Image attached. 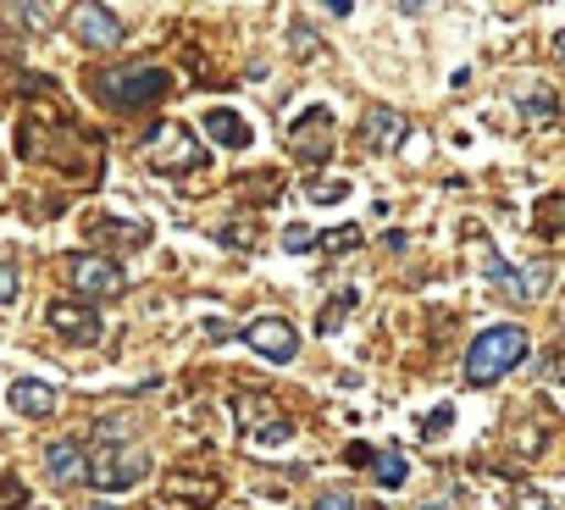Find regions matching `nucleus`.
<instances>
[{
  "label": "nucleus",
  "mask_w": 565,
  "mask_h": 510,
  "mask_svg": "<svg viewBox=\"0 0 565 510\" xmlns=\"http://www.w3.org/2000/svg\"><path fill=\"white\" fill-rule=\"evenodd\" d=\"M554 95H532V100H521V117H532V123H554Z\"/></svg>",
  "instance_id": "obj_22"
},
{
  "label": "nucleus",
  "mask_w": 565,
  "mask_h": 510,
  "mask_svg": "<svg viewBox=\"0 0 565 510\" xmlns=\"http://www.w3.org/2000/svg\"><path fill=\"white\" fill-rule=\"evenodd\" d=\"M249 438H255L260 449H266V444H289V438H295V422H282V416H277V422H266V427H255Z\"/></svg>",
  "instance_id": "obj_21"
},
{
  "label": "nucleus",
  "mask_w": 565,
  "mask_h": 510,
  "mask_svg": "<svg viewBox=\"0 0 565 510\" xmlns=\"http://www.w3.org/2000/svg\"><path fill=\"white\" fill-rule=\"evenodd\" d=\"M537 233L543 238H559V194H543L537 200Z\"/></svg>",
  "instance_id": "obj_19"
},
{
  "label": "nucleus",
  "mask_w": 565,
  "mask_h": 510,
  "mask_svg": "<svg viewBox=\"0 0 565 510\" xmlns=\"http://www.w3.org/2000/svg\"><path fill=\"white\" fill-rule=\"evenodd\" d=\"M394 139H399V117H394V111H372V117H366V145L383 150V145H394Z\"/></svg>",
  "instance_id": "obj_15"
},
{
  "label": "nucleus",
  "mask_w": 565,
  "mask_h": 510,
  "mask_svg": "<svg viewBox=\"0 0 565 510\" xmlns=\"http://www.w3.org/2000/svg\"><path fill=\"white\" fill-rule=\"evenodd\" d=\"M95 510H111V504H95Z\"/></svg>",
  "instance_id": "obj_32"
},
{
  "label": "nucleus",
  "mask_w": 565,
  "mask_h": 510,
  "mask_svg": "<svg viewBox=\"0 0 565 510\" xmlns=\"http://www.w3.org/2000/svg\"><path fill=\"white\" fill-rule=\"evenodd\" d=\"M73 284H78V295H89V300H111V295H122V267H111L106 255H78L73 262Z\"/></svg>",
  "instance_id": "obj_7"
},
{
  "label": "nucleus",
  "mask_w": 565,
  "mask_h": 510,
  "mask_svg": "<svg viewBox=\"0 0 565 510\" xmlns=\"http://www.w3.org/2000/svg\"><path fill=\"white\" fill-rule=\"evenodd\" d=\"M23 504H29L23 482H18V477H0V510H23Z\"/></svg>",
  "instance_id": "obj_25"
},
{
  "label": "nucleus",
  "mask_w": 565,
  "mask_h": 510,
  "mask_svg": "<svg viewBox=\"0 0 565 510\" xmlns=\"http://www.w3.org/2000/svg\"><path fill=\"white\" fill-rule=\"evenodd\" d=\"M372 466H377L372 477H377L383 488H399V482H405V455H399V449H383V455H372Z\"/></svg>",
  "instance_id": "obj_18"
},
{
  "label": "nucleus",
  "mask_w": 565,
  "mask_h": 510,
  "mask_svg": "<svg viewBox=\"0 0 565 510\" xmlns=\"http://www.w3.org/2000/svg\"><path fill=\"white\" fill-rule=\"evenodd\" d=\"M311 244H317L311 227H300V222H295V227H282V249H295V255H300V249H311Z\"/></svg>",
  "instance_id": "obj_26"
},
{
  "label": "nucleus",
  "mask_w": 565,
  "mask_h": 510,
  "mask_svg": "<svg viewBox=\"0 0 565 510\" xmlns=\"http://www.w3.org/2000/svg\"><path fill=\"white\" fill-rule=\"evenodd\" d=\"M12 411L18 416H51L56 411V389L40 383V378H23V383H12Z\"/></svg>",
  "instance_id": "obj_12"
},
{
  "label": "nucleus",
  "mask_w": 565,
  "mask_h": 510,
  "mask_svg": "<svg viewBox=\"0 0 565 510\" xmlns=\"http://www.w3.org/2000/svg\"><path fill=\"white\" fill-rule=\"evenodd\" d=\"M244 344H249L255 355L277 361V366H289V361L300 355V333H295V322H282V317H255V322L244 328Z\"/></svg>",
  "instance_id": "obj_4"
},
{
  "label": "nucleus",
  "mask_w": 565,
  "mask_h": 510,
  "mask_svg": "<svg viewBox=\"0 0 565 510\" xmlns=\"http://www.w3.org/2000/svg\"><path fill=\"white\" fill-rule=\"evenodd\" d=\"M233 411H238V422H244L249 433H255V422H260V416H271V422H277V411H271V400H266V394H238V400H233Z\"/></svg>",
  "instance_id": "obj_17"
},
{
  "label": "nucleus",
  "mask_w": 565,
  "mask_h": 510,
  "mask_svg": "<svg viewBox=\"0 0 565 510\" xmlns=\"http://www.w3.org/2000/svg\"><path fill=\"white\" fill-rule=\"evenodd\" d=\"M355 306H361V295H355V289H339V295L328 300V311H322V322H317V328H322V333H333V328H339Z\"/></svg>",
  "instance_id": "obj_16"
},
{
  "label": "nucleus",
  "mask_w": 565,
  "mask_h": 510,
  "mask_svg": "<svg viewBox=\"0 0 565 510\" xmlns=\"http://www.w3.org/2000/svg\"><path fill=\"white\" fill-rule=\"evenodd\" d=\"M194 161H205V150L194 145L189 128L167 123V128L150 134V167H156V172H183V167H194Z\"/></svg>",
  "instance_id": "obj_5"
},
{
  "label": "nucleus",
  "mask_w": 565,
  "mask_h": 510,
  "mask_svg": "<svg viewBox=\"0 0 565 510\" xmlns=\"http://www.w3.org/2000/svg\"><path fill=\"white\" fill-rule=\"evenodd\" d=\"M526 361V333L521 328H510V322H499V328H482L477 339H471V350H466V378L477 383V389H488V383H499L510 366H521Z\"/></svg>",
  "instance_id": "obj_1"
},
{
  "label": "nucleus",
  "mask_w": 565,
  "mask_h": 510,
  "mask_svg": "<svg viewBox=\"0 0 565 510\" xmlns=\"http://www.w3.org/2000/svg\"><path fill=\"white\" fill-rule=\"evenodd\" d=\"M216 244H233V249L255 244V222H222V227H216Z\"/></svg>",
  "instance_id": "obj_20"
},
{
  "label": "nucleus",
  "mask_w": 565,
  "mask_h": 510,
  "mask_svg": "<svg viewBox=\"0 0 565 510\" xmlns=\"http://www.w3.org/2000/svg\"><path fill=\"white\" fill-rule=\"evenodd\" d=\"M317 244H328V249H350V244H361V227H333V233H322Z\"/></svg>",
  "instance_id": "obj_27"
},
{
  "label": "nucleus",
  "mask_w": 565,
  "mask_h": 510,
  "mask_svg": "<svg viewBox=\"0 0 565 510\" xmlns=\"http://www.w3.org/2000/svg\"><path fill=\"white\" fill-rule=\"evenodd\" d=\"M317 510H361V504H355L350 493H322V499H317Z\"/></svg>",
  "instance_id": "obj_30"
},
{
  "label": "nucleus",
  "mask_w": 565,
  "mask_h": 510,
  "mask_svg": "<svg viewBox=\"0 0 565 510\" xmlns=\"http://www.w3.org/2000/svg\"><path fill=\"white\" fill-rule=\"evenodd\" d=\"M350 194V178H322V183H311V200H322V205H333V200H344Z\"/></svg>",
  "instance_id": "obj_23"
},
{
  "label": "nucleus",
  "mask_w": 565,
  "mask_h": 510,
  "mask_svg": "<svg viewBox=\"0 0 565 510\" xmlns=\"http://www.w3.org/2000/svg\"><path fill=\"white\" fill-rule=\"evenodd\" d=\"M449 422H455V405H438V411L427 416V427H422V433H427V438H444V433H449Z\"/></svg>",
  "instance_id": "obj_28"
},
{
  "label": "nucleus",
  "mask_w": 565,
  "mask_h": 510,
  "mask_svg": "<svg viewBox=\"0 0 565 510\" xmlns=\"http://www.w3.org/2000/svg\"><path fill=\"white\" fill-rule=\"evenodd\" d=\"M45 471H51L56 482H73V477L89 471V455H84L73 438H67V444H51V449H45Z\"/></svg>",
  "instance_id": "obj_13"
},
{
  "label": "nucleus",
  "mask_w": 565,
  "mask_h": 510,
  "mask_svg": "<svg viewBox=\"0 0 565 510\" xmlns=\"http://www.w3.org/2000/svg\"><path fill=\"white\" fill-rule=\"evenodd\" d=\"M344 460H350V466H366V460H372V449H366V444H350V449H344Z\"/></svg>",
  "instance_id": "obj_31"
},
{
  "label": "nucleus",
  "mask_w": 565,
  "mask_h": 510,
  "mask_svg": "<svg viewBox=\"0 0 565 510\" xmlns=\"http://www.w3.org/2000/svg\"><path fill=\"white\" fill-rule=\"evenodd\" d=\"M482 267H488V278L504 289V300H532V289H537V278H543V273H532V278H526V273H515L499 249H488V255H482Z\"/></svg>",
  "instance_id": "obj_11"
},
{
  "label": "nucleus",
  "mask_w": 565,
  "mask_h": 510,
  "mask_svg": "<svg viewBox=\"0 0 565 510\" xmlns=\"http://www.w3.org/2000/svg\"><path fill=\"white\" fill-rule=\"evenodd\" d=\"M167 89H172V73L167 67H128V73H100L95 78V95L111 111H145V106L167 100Z\"/></svg>",
  "instance_id": "obj_2"
},
{
  "label": "nucleus",
  "mask_w": 565,
  "mask_h": 510,
  "mask_svg": "<svg viewBox=\"0 0 565 510\" xmlns=\"http://www.w3.org/2000/svg\"><path fill=\"white\" fill-rule=\"evenodd\" d=\"M167 493H172V499H194V504H211V499L222 493V482H216L211 471H205V477H189V471H172V477H167Z\"/></svg>",
  "instance_id": "obj_14"
},
{
  "label": "nucleus",
  "mask_w": 565,
  "mask_h": 510,
  "mask_svg": "<svg viewBox=\"0 0 565 510\" xmlns=\"http://www.w3.org/2000/svg\"><path fill=\"white\" fill-rule=\"evenodd\" d=\"M282 139H289V150H295L300 161H328V156H333V111H328V106L300 111L289 128H282Z\"/></svg>",
  "instance_id": "obj_3"
},
{
  "label": "nucleus",
  "mask_w": 565,
  "mask_h": 510,
  "mask_svg": "<svg viewBox=\"0 0 565 510\" xmlns=\"http://www.w3.org/2000/svg\"><path fill=\"white\" fill-rule=\"evenodd\" d=\"M543 510H554V504H543Z\"/></svg>",
  "instance_id": "obj_34"
},
{
  "label": "nucleus",
  "mask_w": 565,
  "mask_h": 510,
  "mask_svg": "<svg viewBox=\"0 0 565 510\" xmlns=\"http://www.w3.org/2000/svg\"><path fill=\"white\" fill-rule=\"evenodd\" d=\"M18 289H23V273H18L12 262H0V306H12Z\"/></svg>",
  "instance_id": "obj_24"
},
{
  "label": "nucleus",
  "mask_w": 565,
  "mask_h": 510,
  "mask_svg": "<svg viewBox=\"0 0 565 510\" xmlns=\"http://www.w3.org/2000/svg\"><path fill=\"white\" fill-rule=\"evenodd\" d=\"M12 18H18V23H34V29H40V23H51L56 12H51V7H12Z\"/></svg>",
  "instance_id": "obj_29"
},
{
  "label": "nucleus",
  "mask_w": 565,
  "mask_h": 510,
  "mask_svg": "<svg viewBox=\"0 0 565 510\" xmlns=\"http://www.w3.org/2000/svg\"><path fill=\"white\" fill-rule=\"evenodd\" d=\"M145 471H150V455H145V449H128V455H117V449H111V455L100 460V471H89V477H95V488L122 493V488H134Z\"/></svg>",
  "instance_id": "obj_9"
},
{
  "label": "nucleus",
  "mask_w": 565,
  "mask_h": 510,
  "mask_svg": "<svg viewBox=\"0 0 565 510\" xmlns=\"http://www.w3.org/2000/svg\"><path fill=\"white\" fill-rule=\"evenodd\" d=\"M200 128H205V139L222 145V150H249V145H255V128H249L233 106H211V111L200 117Z\"/></svg>",
  "instance_id": "obj_8"
},
{
  "label": "nucleus",
  "mask_w": 565,
  "mask_h": 510,
  "mask_svg": "<svg viewBox=\"0 0 565 510\" xmlns=\"http://www.w3.org/2000/svg\"><path fill=\"white\" fill-rule=\"evenodd\" d=\"M23 510H40V504H23Z\"/></svg>",
  "instance_id": "obj_33"
},
{
  "label": "nucleus",
  "mask_w": 565,
  "mask_h": 510,
  "mask_svg": "<svg viewBox=\"0 0 565 510\" xmlns=\"http://www.w3.org/2000/svg\"><path fill=\"white\" fill-rule=\"evenodd\" d=\"M51 328L78 339V344H95L100 339V311L95 306H78V300H51Z\"/></svg>",
  "instance_id": "obj_10"
},
{
  "label": "nucleus",
  "mask_w": 565,
  "mask_h": 510,
  "mask_svg": "<svg viewBox=\"0 0 565 510\" xmlns=\"http://www.w3.org/2000/svg\"><path fill=\"white\" fill-rule=\"evenodd\" d=\"M73 34H78V45H89V51H117L128 29H122V18H117L111 7H95V0H89V7L73 12Z\"/></svg>",
  "instance_id": "obj_6"
}]
</instances>
